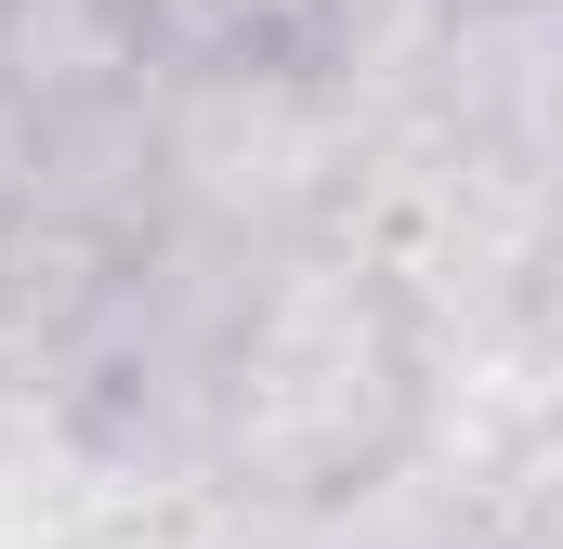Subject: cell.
Returning <instances> with one entry per match:
<instances>
[]
</instances>
